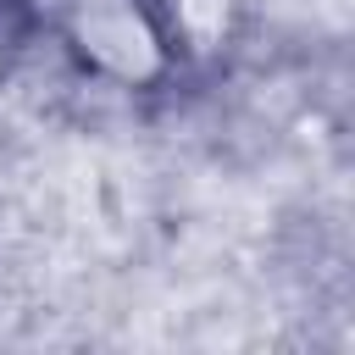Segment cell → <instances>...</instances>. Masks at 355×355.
<instances>
[{"label": "cell", "mask_w": 355, "mask_h": 355, "mask_svg": "<svg viewBox=\"0 0 355 355\" xmlns=\"http://www.w3.org/2000/svg\"><path fill=\"white\" fill-rule=\"evenodd\" d=\"M161 11H166L183 67L216 61L222 50H233V39L244 28V0H161Z\"/></svg>", "instance_id": "obj_1"}]
</instances>
